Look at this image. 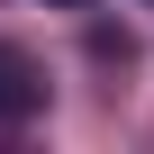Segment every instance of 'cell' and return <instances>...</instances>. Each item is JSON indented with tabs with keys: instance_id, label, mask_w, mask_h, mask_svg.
<instances>
[{
	"instance_id": "6da1fadb",
	"label": "cell",
	"mask_w": 154,
	"mask_h": 154,
	"mask_svg": "<svg viewBox=\"0 0 154 154\" xmlns=\"http://www.w3.org/2000/svg\"><path fill=\"white\" fill-rule=\"evenodd\" d=\"M45 9H91V0H45Z\"/></svg>"
}]
</instances>
